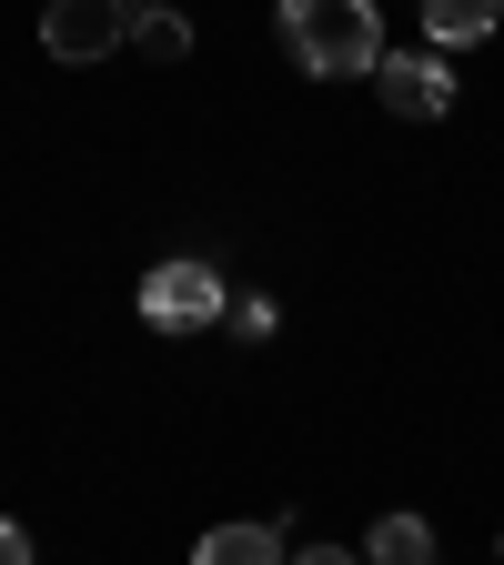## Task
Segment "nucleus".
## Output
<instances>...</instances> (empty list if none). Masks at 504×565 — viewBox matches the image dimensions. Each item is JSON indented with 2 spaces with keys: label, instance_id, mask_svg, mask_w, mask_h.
I'll return each mask as SVG.
<instances>
[{
  "label": "nucleus",
  "instance_id": "7",
  "mask_svg": "<svg viewBox=\"0 0 504 565\" xmlns=\"http://www.w3.org/2000/svg\"><path fill=\"white\" fill-rule=\"evenodd\" d=\"M364 565H435V525H423V515H384L364 535Z\"/></svg>",
  "mask_w": 504,
  "mask_h": 565
},
{
  "label": "nucleus",
  "instance_id": "5",
  "mask_svg": "<svg viewBox=\"0 0 504 565\" xmlns=\"http://www.w3.org/2000/svg\"><path fill=\"white\" fill-rule=\"evenodd\" d=\"M504 0H423V41L435 51H464V41H494Z\"/></svg>",
  "mask_w": 504,
  "mask_h": 565
},
{
  "label": "nucleus",
  "instance_id": "6",
  "mask_svg": "<svg viewBox=\"0 0 504 565\" xmlns=\"http://www.w3.org/2000/svg\"><path fill=\"white\" fill-rule=\"evenodd\" d=\"M192 565H282V525H212Z\"/></svg>",
  "mask_w": 504,
  "mask_h": 565
},
{
  "label": "nucleus",
  "instance_id": "3",
  "mask_svg": "<svg viewBox=\"0 0 504 565\" xmlns=\"http://www.w3.org/2000/svg\"><path fill=\"white\" fill-rule=\"evenodd\" d=\"M141 31V0H41V51L51 61H111L121 41Z\"/></svg>",
  "mask_w": 504,
  "mask_h": 565
},
{
  "label": "nucleus",
  "instance_id": "4",
  "mask_svg": "<svg viewBox=\"0 0 504 565\" xmlns=\"http://www.w3.org/2000/svg\"><path fill=\"white\" fill-rule=\"evenodd\" d=\"M374 92H384V111H404V121H444V111H454V61H444L435 41H414V51H384Z\"/></svg>",
  "mask_w": 504,
  "mask_h": 565
},
{
  "label": "nucleus",
  "instance_id": "1",
  "mask_svg": "<svg viewBox=\"0 0 504 565\" xmlns=\"http://www.w3.org/2000/svg\"><path fill=\"white\" fill-rule=\"evenodd\" d=\"M272 31L313 82H374L384 71V11L374 0H282Z\"/></svg>",
  "mask_w": 504,
  "mask_h": 565
},
{
  "label": "nucleus",
  "instance_id": "9",
  "mask_svg": "<svg viewBox=\"0 0 504 565\" xmlns=\"http://www.w3.org/2000/svg\"><path fill=\"white\" fill-rule=\"evenodd\" d=\"M223 323H233L243 343H272V333H282V313H272L262 294H233V313H223Z\"/></svg>",
  "mask_w": 504,
  "mask_h": 565
},
{
  "label": "nucleus",
  "instance_id": "2",
  "mask_svg": "<svg viewBox=\"0 0 504 565\" xmlns=\"http://www.w3.org/2000/svg\"><path fill=\"white\" fill-rule=\"evenodd\" d=\"M223 313H233V282L212 273L202 253H172V263L141 273V323H152V333H202Z\"/></svg>",
  "mask_w": 504,
  "mask_h": 565
},
{
  "label": "nucleus",
  "instance_id": "8",
  "mask_svg": "<svg viewBox=\"0 0 504 565\" xmlns=\"http://www.w3.org/2000/svg\"><path fill=\"white\" fill-rule=\"evenodd\" d=\"M131 51H141V61H192V21H182V11H141Z\"/></svg>",
  "mask_w": 504,
  "mask_h": 565
},
{
  "label": "nucleus",
  "instance_id": "10",
  "mask_svg": "<svg viewBox=\"0 0 504 565\" xmlns=\"http://www.w3.org/2000/svg\"><path fill=\"white\" fill-rule=\"evenodd\" d=\"M0 565H31V535H21L11 515H0Z\"/></svg>",
  "mask_w": 504,
  "mask_h": 565
},
{
  "label": "nucleus",
  "instance_id": "12",
  "mask_svg": "<svg viewBox=\"0 0 504 565\" xmlns=\"http://www.w3.org/2000/svg\"><path fill=\"white\" fill-rule=\"evenodd\" d=\"M141 11H162V0H141Z\"/></svg>",
  "mask_w": 504,
  "mask_h": 565
},
{
  "label": "nucleus",
  "instance_id": "11",
  "mask_svg": "<svg viewBox=\"0 0 504 565\" xmlns=\"http://www.w3.org/2000/svg\"><path fill=\"white\" fill-rule=\"evenodd\" d=\"M293 565H364V555H343V545H303Z\"/></svg>",
  "mask_w": 504,
  "mask_h": 565
}]
</instances>
